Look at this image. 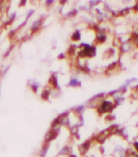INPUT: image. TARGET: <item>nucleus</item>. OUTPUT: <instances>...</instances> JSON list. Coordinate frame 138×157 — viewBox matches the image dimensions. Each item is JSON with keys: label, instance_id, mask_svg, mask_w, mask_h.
I'll return each instance as SVG.
<instances>
[{"label": "nucleus", "instance_id": "nucleus-1", "mask_svg": "<svg viewBox=\"0 0 138 157\" xmlns=\"http://www.w3.org/2000/svg\"><path fill=\"white\" fill-rule=\"evenodd\" d=\"M79 33H75L74 35L73 36V40H79Z\"/></svg>", "mask_w": 138, "mask_h": 157}]
</instances>
